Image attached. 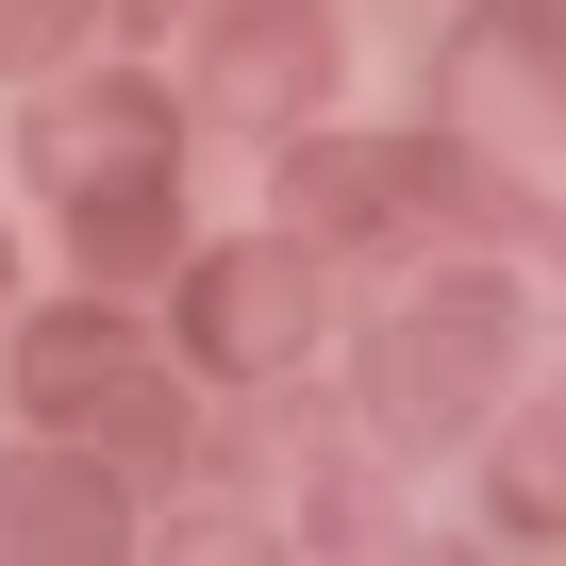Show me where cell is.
Returning a JSON list of instances; mask_svg holds the SVG:
<instances>
[{
  "mask_svg": "<svg viewBox=\"0 0 566 566\" xmlns=\"http://www.w3.org/2000/svg\"><path fill=\"white\" fill-rule=\"evenodd\" d=\"M18 384H34V417H67V433H134V450H167V400H150V367H134V334L117 317H51L34 350H18Z\"/></svg>",
  "mask_w": 566,
  "mask_h": 566,
  "instance_id": "1",
  "label": "cell"
},
{
  "mask_svg": "<svg viewBox=\"0 0 566 566\" xmlns=\"http://www.w3.org/2000/svg\"><path fill=\"white\" fill-rule=\"evenodd\" d=\"M301 334H317V266H301V250H250V266L200 283V350H217V367H283Z\"/></svg>",
  "mask_w": 566,
  "mask_h": 566,
  "instance_id": "2",
  "label": "cell"
},
{
  "mask_svg": "<svg viewBox=\"0 0 566 566\" xmlns=\"http://www.w3.org/2000/svg\"><path fill=\"white\" fill-rule=\"evenodd\" d=\"M34 167H51V184H67V200H84V184H101V167H167V117H150V101H134V84H101V101H67V117H51V134H34Z\"/></svg>",
  "mask_w": 566,
  "mask_h": 566,
  "instance_id": "3",
  "label": "cell"
},
{
  "mask_svg": "<svg viewBox=\"0 0 566 566\" xmlns=\"http://www.w3.org/2000/svg\"><path fill=\"white\" fill-rule=\"evenodd\" d=\"M0 533L18 549H84V533H117V500L67 483V467H0Z\"/></svg>",
  "mask_w": 566,
  "mask_h": 566,
  "instance_id": "4",
  "label": "cell"
},
{
  "mask_svg": "<svg viewBox=\"0 0 566 566\" xmlns=\"http://www.w3.org/2000/svg\"><path fill=\"white\" fill-rule=\"evenodd\" d=\"M67 34V0H0V67H18V51H51Z\"/></svg>",
  "mask_w": 566,
  "mask_h": 566,
  "instance_id": "5",
  "label": "cell"
}]
</instances>
